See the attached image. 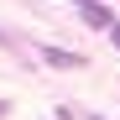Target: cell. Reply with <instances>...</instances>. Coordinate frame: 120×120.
Masks as SVG:
<instances>
[{
    "label": "cell",
    "instance_id": "cell-3",
    "mask_svg": "<svg viewBox=\"0 0 120 120\" xmlns=\"http://www.w3.org/2000/svg\"><path fill=\"white\" fill-rule=\"evenodd\" d=\"M110 42H115V52H120V21H115V26H110Z\"/></svg>",
    "mask_w": 120,
    "mask_h": 120
},
{
    "label": "cell",
    "instance_id": "cell-1",
    "mask_svg": "<svg viewBox=\"0 0 120 120\" xmlns=\"http://www.w3.org/2000/svg\"><path fill=\"white\" fill-rule=\"evenodd\" d=\"M78 16H84V26H94V31H110V26H115L110 5H99V0H84V5H78Z\"/></svg>",
    "mask_w": 120,
    "mask_h": 120
},
{
    "label": "cell",
    "instance_id": "cell-6",
    "mask_svg": "<svg viewBox=\"0 0 120 120\" xmlns=\"http://www.w3.org/2000/svg\"><path fill=\"white\" fill-rule=\"evenodd\" d=\"M0 115H5V105H0Z\"/></svg>",
    "mask_w": 120,
    "mask_h": 120
},
{
    "label": "cell",
    "instance_id": "cell-2",
    "mask_svg": "<svg viewBox=\"0 0 120 120\" xmlns=\"http://www.w3.org/2000/svg\"><path fill=\"white\" fill-rule=\"evenodd\" d=\"M42 63H52V68H84V57L63 52V47H42Z\"/></svg>",
    "mask_w": 120,
    "mask_h": 120
},
{
    "label": "cell",
    "instance_id": "cell-4",
    "mask_svg": "<svg viewBox=\"0 0 120 120\" xmlns=\"http://www.w3.org/2000/svg\"><path fill=\"white\" fill-rule=\"evenodd\" d=\"M84 120H105V115H84Z\"/></svg>",
    "mask_w": 120,
    "mask_h": 120
},
{
    "label": "cell",
    "instance_id": "cell-5",
    "mask_svg": "<svg viewBox=\"0 0 120 120\" xmlns=\"http://www.w3.org/2000/svg\"><path fill=\"white\" fill-rule=\"evenodd\" d=\"M73 5H84V0H73Z\"/></svg>",
    "mask_w": 120,
    "mask_h": 120
}]
</instances>
